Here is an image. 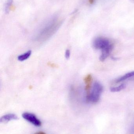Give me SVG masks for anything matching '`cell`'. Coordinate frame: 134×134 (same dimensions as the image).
<instances>
[{
  "label": "cell",
  "mask_w": 134,
  "mask_h": 134,
  "mask_svg": "<svg viewBox=\"0 0 134 134\" xmlns=\"http://www.w3.org/2000/svg\"><path fill=\"white\" fill-rule=\"evenodd\" d=\"M63 23V19L53 20L39 31L35 37V41L40 43L46 41L58 30Z\"/></svg>",
  "instance_id": "obj_1"
},
{
  "label": "cell",
  "mask_w": 134,
  "mask_h": 134,
  "mask_svg": "<svg viewBox=\"0 0 134 134\" xmlns=\"http://www.w3.org/2000/svg\"><path fill=\"white\" fill-rule=\"evenodd\" d=\"M103 90V87L100 83L95 82L93 84L92 91L87 94L86 101L87 102L96 103L100 100L101 94Z\"/></svg>",
  "instance_id": "obj_2"
},
{
  "label": "cell",
  "mask_w": 134,
  "mask_h": 134,
  "mask_svg": "<svg viewBox=\"0 0 134 134\" xmlns=\"http://www.w3.org/2000/svg\"><path fill=\"white\" fill-rule=\"evenodd\" d=\"M22 116L25 120L35 126L40 127L41 126V122L33 113L28 112L24 113L22 115Z\"/></svg>",
  "instance_id": "obj_3"
},
{
  "label": "cell",
  "mask_w": 134,
  "mask_h": 134,
  "mask_svg": "<svg viewBox=\"0 0 134 134\" xmlns=\"http://www.w3.org/2000/svg\"><path fill=\"white\" fill-rule=\"evenodd\" d=\"M108 39L104 38L98 37L94 41L93 46L96 49H104L111 44Z\"/></svg>",
  "instance_id": "obj_4"
},
{
  "label": "cell",
  "mask_w": 134,
  "mask_h": 134,
  "mask_svg": "<svg viewBox=\"0 0 134 134\" xmlns=\"http://www.w3.org/2000/svg\"><path fill=\"white\" fill-rule=\"evenodd\" d=\"M114 45L111 44L108 47L102 49V53L100 57V60L101 62H104L110 55L111 52L113 49Z\"/></svg>",
  "instance_id": "obj_5"
},
{
  "label": "cell",
  "mask_w": 134,
  "mask_h": 134,
  "mask_svg": "<svg viewBox=\"0 0 134 134\" xmlns=\"http://www.w3.org/2000/svg\"><path fill=\"white\" fill-rule=\"evenodd\" d=\"M92 80H93V78H92V75L90 74L87 75L84 79V81H85L86 85L85 90L87 92V94H89L90 93Z\"/></svg>",
  "instance_id": "obj_6"
},
{
  "label": "cell",
  "mask_w": 134,
  "mask_h": 134,
  "mask_svg": "<svg viewBox=\"0 0 134 134\" xmlns=\"http://www.w3.org/2000/svg\"><path fill=\"white\" fill-rule=\"evenodd\" d=\"M18 118L16 115L13 113H9L3 116L0 119L1 122H6L11 120H16Z\"/></svg>",
  "instance_id": "obj_7"
},
{
  "label": "cell",
  "mask_w": 134,
  "mask_h": 134,
  "mask_svg": "<svg viewBox=\"0 0 134 134\" xmlns=\"http://www.w3.org/2000/svg\"><path fill=\"white\" fill-rule=\"evenodd\" d=\"M133 77H134V71L128 72V73H126V75L123 76L120 78H119V79L116 80V82H120L124 81V80H126L127 79H129Z\"/></svg>",
  "instance_id": "obj_8"
},
{
  "label": "cell",
  "mask_w": 134,
  "mask_h": 134,
  "mask_svg": "<svg viewBox=\"0 0 134 134\" xmlns=\"http://www.w3.org/2000/svg\"><path fill=\"white\" fill-rule=\"evenodd\" d=\"M31 54V52L30 50L27 51L23 54L20 55L17 57L18 60L20 61H24L28 59L30 56Z\"/></svg>",
  "instance_id": "obj_9"
},
{
  "label": "cell",
  "mask_w": 134,
  "mask_h": 134,
  "mask_svg": "<svg viewBox=\"0 0 134 134\" xmlns=\"http://www.w3.org/2000/svg\"><path fill=\"white\" fill-rule=\"evenodd\" d=\"M126 87V84L122 83V84H121V85H120L119 86L112 87L110 89V90L112 92H119V91H120L125 89Z\"/></svg>",
  "instance_id": "obj_10"
},
{
  "label": "cell",
  "mask_w": 134,
  "mask_h": 134,
  "mask_svg": "<svg viewBox=\"0 0 134 134\" xmlns=\"http://www.w3.org/2000/svg\"><path fill=\"white\" fill-rule=\"evenodd\" d=\"M13 2V0H7L5 8V12L6 14H8L9 13V11L12 7Z\"/></svg>",
  "instance_id": "obj_11"
},
{
  "label": "cell",
  "mask_w": 134,
  "mask_h": 134,
  "mask_svg": "<svg viewBox=\"0 0 134 134\" xmlns=\"http://www.w3.org/2000/svg\"><path fill=\"white\" fill-rule=\"evenodd\" d=\"M71 55V52L69 49H67L65 53V57L66 59H68Z\"/></svg>",
  "instance_id": "obj_12"
},
{
  "label": "cell",
  "mask_w": 134,
  "mask_h": 134,
  "mask_svg": "<svg viewBox=\"0 0 134 134\" xmlns=\"http://www.w3.org/2000/svg\"><path fill=\"white\" fill-rule=\"evenodd\" d=\"M96 0H88V3L90 4H93L96 1Z\"/></svg>",
  "instance_id": "obj_13"
},
{
  "label": "cell",
  "mask_w": 134,
  "mask_h": 134,
  "mask_svg": "<svg viewBox=\"0 0 134 134\" xmlns=\"http://www.w3.org/2000/svg\"><path fill=\"white\" fill-rule=\"evenodd\" d=\"M111 59L113 60H119V58H116V57H111Z\"/></svg>",
  "instance_id": "obj_14"
},
{
  "label": "cell",
  "mask_w": 134,
  "mask_h": 134,
  "mask_svg": "<svg viewBox=\"0 0 134 134\" xmlns=\"http://www.w3.org/2000/svg\"><path fill=\"white\" fill-rule=\"evenodd\" d=\"M35 134H46L44 132H42V131H39V132H37Z\"/></svg>",
  "instance_id": "obj_15"
},
{
  "label": "cell",
  "mask_w": 134,
  "mask_h": 134,
  "mask_svg": "<svg viewBox=\"0 0 134 134\" xmlns=\"http://www.w3.org/2000/svg\"><path fill=\"white\" fill-rule=\"evenodd\" d=\"M130 1L131 2L134 3V0H130Z\"/></svg>",
  "instance_id": "obj_16"
}]
</instances>
